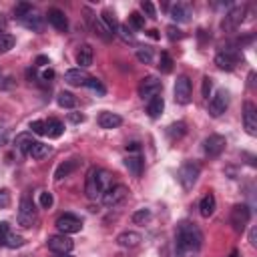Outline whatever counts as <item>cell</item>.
Here are the masks:
<instances>
[{"label":"cell","mask_w":257,"mask_h":257,"mask_svg":"<svg viewBox=\"0 0 257 257\" xmlns=\"http://www.w3.org/2000/svg\"><path fill=\"white\" fill-rule=\"evenodd\" d=\"M175 241H177V249L179 255H191L197 253L203 245V233L201 229L191 223V221H179L177 231H175Z\"/></svg>","instance_id":"1"},{"label":"cell","mask_w":257,"mask_h":257,"mask_svg":"<svg viewBox=\"0 0 257 257\" xmlns=\"http://www.w3.org/2000/svg\"><path fill=\"white\" fill-rule=\"evenodd\" d=\"M112 187V175L104 169L98 167H90L86 173V183H84V193L90 201H98L102 199L104 191Z\"/></svg>","instance_id":"2"},{"label":"cell","mask_w":257,"mask_h":257,"mask_svg":"<svg viewBox=\"0 0 257 257\" xmlns=\"http://www.w3.org/2000/svg\"><path fill=\"white\" fill-rule=\"evenodd\" d=\"M36 221V209H34V203L28 195H24L20 199V207H18V225L24 227V229H30Z\"/></svg>","instance_id":"3"},{"label":"cell","mask_w":257,"mask_h":257,"mask_svg":"<svg viewBox=\"0 0 257 257\" xmlns=\"http://www.w3.org/2000/svg\"><path fill=\"white\" fill-rule=\"evenodd\" d=\"M199 173H201V167L195 161L183 163L179 169V183L183 185V189H193V185L199 179Z\"/></svg>","instance_id":"4"},{"label":"cell","mask_w":257,"mask_h":257,"mask_svg":"<svg viewBox=\"0 0 257 257\" xmlns=\"http://www.w3.org/2000/svg\"><path fill=\"white\" fill-rule=\"evenodd\" d=\"M161 90H163V82L157 78V76H153V74H149V76H145L143 80H141V84H139V96L145 100H151L153 96H157V94H161Z\"/></svg>","instance_id":"5"},{"label":"cell","mask_w":257,"mask_h":257,"mask_svg":"<svg viewBox=\"0 0 257 257\" xmlns=\"http://www.w3.org/2000/svg\"><path fill=\"white\" fill-rule=\"evenodd\" d=\"M56 227H58V231L62 235H74V233H80L82 221L72 213H64V215H60L56 219Z\"/></svg>","instance_id":"6"},{"label":"cell","mask_w":257,"mask_h":257,"mask_svg":"<svg viewBox=\"0 0 257 257\" xmlns=\"http://www.w3.org/2000/svg\"><path fill=\"white\" fill-rule=\"evenodd\" d=\"M46 245H48V249H50L52 253H56V255H68V253L72 251V247H74L72 239H70L68 235H62V233L48 237V239H46Z\"/></svg>","instance_id":"7"},{"label":"cell","mask_w":257,"mask_h":257,"mask_svg":"<svg viewBox=\"0 0 257 257\" xmlns=\"http://www.w3.org/2000/svg\"><path fill=\"white\" fill-rule=\"evenodd\" d=\"M175 102L177 104H189L191 102V80L187 74H181L177 80H175Z\"/></svg>","instance_id":"8"},{"label":"cell","mask_w":257,"mask_h":257,"mask_svg":"<svg viewBox=\"0 0 257 257\" xmlns=\"http://www.w3.org/2000/svg\"><path fill=\"white\" fill-rule=\"evenodd\" d=\"M249 219H251V211H249L247 205H235L231 209V225H233V229L237 233H243L245 231Z\"/></svg>","instance_id":"9"},{"label":"cell","mask_w":257,"mask_h":257,"mask_svg":"<svg viewBox=\"0 0 257 257\" xmlns=\"http://www.w3.org/2000/svg\"><path fill=\"white\" fill-rule=\"evenodd\" d=\"M225 145H227V141H225L223 135H209V137L203 141V151H205L207 157L215 159V157H219V155L225 151Z\"/></svg>","instance_id":"10"},{"label":"cell","mask_w":257,"mask_h":257,"mask_svg":"<svg viewBox=\"0 0 257 257\" xmlns=\"http://www.w3.org/2000/svg\"><path fill=\"white\" fill-rule=\"evenodd\" d=\"M227 106H229V92L227 90H217L215 96L209 102V114L217 118L227 110Z\"/></svg>","instance_id":"11"},{"label":"cell","mask_w":257,"mask_h":257,"mask_svg":"<svg viewBox=\"0 0 257 257\" xmlns=\"http://www.w3.org/2000/svg\"><path fill=\"white\" fill-rule=\"evenodd\" d=\"M243 126L247 131V135H251V137L257 135V108L251 100H247L243 106Z\"/></svg>","instance_id":"12"},{"label":"cell","mask_w":257,"mask_h":257,"mask_svg":"<svg viewBox=\"0 0 257 257\" xmlns=\"http://www.w3.org/2000/svg\"><path fill=\"white\" fill-rule=\"evenodd\" d=\"M126 195H128V189H126L124 185H112L110 189L104 191L102 203H104L106 207H114V205H118L120 201H124Z\"/></svg>","instance_id":"13"},{"label":"cell","mask_w":257,"mask_h":257,"mask_svg":"<svg viewBox=\"0 0 257 257\" xmlns=\"http://www.w3.org/2000/svg\"><path fill=\"white\" fill-rule=\"evenodd\" d=\"M243 18H245V6H235V8H231L227 12V16L223 18L221 26H223V30H235L243 22Z\"/></svg>","instance_id":"14"},{"label":"cell","mask_w":257,"mask_h":257,"mask_svg":"<svg viewBox=\"0 0 257 257\" xmlns=\"http://www.w3.org/2000/svg\"><path fill=\"white\" fill-rule=\"evenodd\" d=\"M215 64L221 68V70H233L235 66H237V52L235 50H231V48H225V50H221V52H217V56H215Z\"/></svg>","instance_id":"15"},{"label":"cell","mask_w":257,"mask_h":257,"mask_svg":"<svg viewBox=\"0 0 257 257\" xmlns=\"http://www.w3.org/2000/svg\"><path fill=\"white\" fill-rule=\"evenodd\" d=\"M46 20H48V24L54 26L58 32H66V28H68V20H66L64 12H62L60 8H50L48 14H46Z\"/></svg>","instance_id":"16"},{"label":"cell","mask_w":257,"mask_h":257,"mask_svg":"<svg viewBox=\"0 0 257 257\" xmlns=\"http://www.w3.org/2000/svg\"><path fill=\"white\" fill-rule=\"evenodd\" d=\"M141 241H143V237H141V233H137V231H122V233L116 237V243H118V247H122V249H133V247H137Z\"/></svg>","instance_id":"17"},{"label":"cell","mask_w":257,"mask_h":257,"mask_svg":"<svg viewBox=\"0 0 257 257\" xmlns=\"http://www.w3.org/2000/svg\"><path fill=\"white\" fill-rule=\"evenodd\" d=\"M64 80H66L70 86H82V84H86L88 74H86L82 68H70V70L64 72Z\"/></svg>","instance_id":"18"},{"label":"cell","mask_w":257,"mask_h":257,"mask_svg":"<svg viewBox=\"0 0 257 257\" xmlns=\"http://www.w3.org/2000/svg\"><path fill=\"white\" fill-rule=\"evenodd\" d=\"M92 58H94V52H92V46L90 44L78 46V52H76V64H78V68L90 66L92 64Z\"/></svg>","instance_id":"19"},{"label":"cell","mask_w":257,"mask_h":257,"mask_svg":"<svg viewBox=\"0 0 257 257\" xmlns=\"http://www.w3.org/2000/svg\"><path fill=\"white\" fill-rule=\"evenodd\" d=\"M120 122H122V118H120L116 112L102 110V112L98 114V126H100V128H116Z\"/></svg>","instance_id":"20"},{"label":"cell","mask_w":257,"mask_h":257,"mask_svg":"<svg viewBox=\"0 0 257 257\" xmlns=\"http://www.w3.org/2000/svg\"><path fill=\"white\" fill-rule=\"evenodd\" d=\"M62 133H64L62 120H58V118H48V120H44V135H46L48 139H58Z\"/></svg>","instance_id":"21"},{"label":"cell","mask_w":257,"mask_h":257,"mask_svg":"<svg viewBox=\"0 0 257 257\" xmlns=\"http://www.w3.org/2000/svg\"><path fill=\"white\" fill-rule=\"evenodd\" d=\"M18 22H20L22 26H26L28 30H34V32H40V30H42V16H38L34 10L28 12L24 18H20Z\"/></svg>","instance_id":"22"},{"label":"cell","mask_w":257,"mask_h":257,"mask_svg":"<svg viewBox=\"0 0 257 257\" xmlns=\"http://www.w3.org/2000/svg\"><path fill=\"white\" fill-rule=\"evenodd\" d=\"M34 143H36V141L32 139V133H20V135H16V139H14L16 149H18L20 153H24V155L30 153V149H32Z\"/></svg>","instance_id":"23"},{"label":"cell","mask_w":257,"mask_h":257,"mask_svg":"<svg viewBox=\"0 0 257 257\" xmlns=\"http://www.w3.org/2000/svg\"><path fill=\"white\" fill-rule=\"evenodd\" d=\"M215 209H217L215 195H213V193H207V195L201 199V203H199V213H201L203 217H211V215L215 213Z\"/></svg>","instance_id":"24"},{"label":"cell","mask_w":257,"mask_h":257,"mask_svg":"<svg viewBox=\"0 0 257 257\" xmlns=\"http://www.w3.org/2000/svg\"><path fill=\"white\" fill-rule=\"evenodd\" d=\"M171 18L175 22H189V18H191V6L189 4H175L171 8Z\"/></svg>","instance_id":"25"},{"label":"cell","mask_w":257,"mask_h":257,"mask_svg":"<svg viewBox=\"0 0 257 257\" xmlns=\"http://www.w3.org/2000/svg\"><path fill=\"white\" fill-rule=\"evenodd\" d=\"M163 108H165V100H163L161 94L153 96V98L147 102V112H149L151 118H159V116L163 114Z\"/></svg>","instance_id":"26"},{"label":"cell","mask_w":257,"mask_h":257,"mask_svg":"<svg viewBox=\"0 0 257 257\" xmlns=\"http://www.w3.org/2000/svg\"><path fill=\"white\" fill-rule=\"evenodd\" d=\"M88 20H90V24H92L94 32H96L98 36H102L104 40H110V38L114 36V34H112L110 30H108V26H106V24H104V22L100 20V16H90Z\"/></svg>","instance_id":"27"},{"label":"cell","mask_w":257,"mask_h":257,"mask_svg":"<svg viewBox=\"0 0 257 257\" xmlns=\"http://www.w3.org/2000/svg\"><path fill=\"white\" fill-rule=\"evenodd\" d=\"M143 165H145V161H143L139 155H128V157L124 159V167H126L135 177H141V173H143Z\"/></svg>","instance_id":"28"},{"label":"cell","mask_w":257,"mask_h":257,"mask_svg":"<svg viewBox=\"0 0 257 257\" xmlns=\"http://www.w3.org/2000/svg\"><path fill=\"white\" fill-rule=\"evenodd\" d=\"M76 167H78V161H76V159H70V161L60 163V165H58V169H56V173H54V179H56V181H62V179H64V177H68Z\"/></svg>","instance_id":"29"},{"label":"cell","mask_w":257,"mask_h":257,"mask_svg":"<svg viewBox=\"0 0 257 257\" xmlns=\"http://www.w3.org/2000/svg\"><path fill=\"white\" fill-rule=\"evenodd\" d=\"M2 245H6L8 249H18V247L24 245V237H20L18 233H14V231L10 229V231H6V233L2 235Z\"/></svg>","instance_id":"30"},{"label":"cell","mask_w":257,"mask_h":257,"mask_svg":"<svg viewBox=\"0 0 257 257\" xmlns=\"http://www.w3.org/2000/svg\"><path fill=\"white\" fill-rule=\"evenodd\" d=\"M56 102H58V106H62V108H74V104H76V98H74V94H72V92H66V90H62V92H58V96H56Z\"/></svg>","instance_id":"31"},{"label":"cell","mask_w":257,"mask_h":257,"mask_svg":"<svg viewBox=\"0 0 257 257\" xmlns=\"http://www.w3.org/2000/svg\"><path fill=\"white\" fill-rule=\"evenodd\" d=\"M48 153H50V145H44V143H34L32 145V149H30V157L32 159H44V157H48Z\"/></svg>","instance_id":"32"},{"label":"cell","mask_w":257,"mask_h":257,"mask_svg":"<svg viewBox=\"0 0 257 257\" xmlns=\"http://www.w3.org/2000/svg\"><path fill=\"white\" fill-rule=\"evenodd\" d=\"M100 20L108 26V30L114 34V30H116V26H118V20H116V16H114V12L112 10H102V14H100Z\"/></svg>","instance_id":"33"},{"label":"cell","mask_w":257,"mask_h":257,"mask_svg":"<svg viewBox=\"0 0 257 257\" xmlns=\"http://www.w3.org/2000/svg\"><path fill=\"white\" fill-rule=\"evenodd\" d=\"M126 26H128L131 30H143V28H145V16H141L139 12H131Z\"/></svg>","instance_id":"34"},{"label":"cell","mask_w":257,"mask_h":257,"mask_svg":"<svg viewBox=\"0 0 257 257\" xmlns=\"http://www.w3.org/2000/svg\"><path fill=\"white\" fill-rule=\"evenodd\" d=\"M114 34H118L124 42H131V44H135V42H137V38H135L133 30H131L126 24H118V26H116V30H114Z\"/></svg>","instance_id":"35"},{"label":"cell","mask_w":257,"mask_h":257,"mask_svg":"<svg viewBox=\"0 0 257 257\" xmlns=\"http://www.w3.org/2000/svg\"><path fill=\"white\" fill-rule=\"evenodd\" d=\"M167 133H169V137H171V139H181V137L187 133V124H185L183 120L173 122V124L167 128Z\"/></svg>","instance_id":"36"},{"label":"cell","mask_w":257,"mask_h":257,"mask_svg":"<svg viewBox=\"0 0 257 257\" xmlns=\"http://www.w3.org/2000/svg\"><path fill=\"white\" fill-rule=\"evenodd\" d=\"M84 86H88L92 92H96V96H104V92H106L104 84H102L98 78H94V76H88V80H86V84H84Z\"/></svg>","instance_id":"37"},{"label":"cell","mask_w":257,"mask_h":257,"mask_svg":"<svg viewBox=\"0 0 257 257\" xmlns=\"http://www.w3.org/2000/svg\"><path fill=\"white\" fill-rule=\"evenodd\" d=\"M137 60L143 64H151L153 62V50L149 46H141L137 48Z\"/></svg>","instance_id":"38"},{"label":"cell","mask_w":257,"mask_h":257,"mask_svg":"<svg viewBox=\"0 0 257 257\" xmlns=\"http://www.w3.org/2000/svg\"><path fill=\"white\" fill-rule=\"evenodd\" d=\"M159 70L163 74H169L173 70V58L169 56V52H161V60H159Z\"/></svg>","instance_id":"39"},{"label":"cell","mask_w":257,"mask_h":257,"mask_svg":"<svg viewBox=\"0 0 257 257\" xmlns=\"http://www.w3.org/2000/svg\"><path fill=\"white\" fill-rule=\"evenodd\" d=\"M32 10H34L32 4H28V2H20V4L14 6V18L20 20V18H24L28 12H32Z\"/></svg>","instance_id":"40"},{"label":"cell","mask_w":257,"mask_h":257,"mask_svg":"<svg viewBox=\"0 0 257 257\" xmlns=\"http://www.w3.org/2000/svg\"><path fill=\"white\" fill-rule=\"evenodd\" d=\"M14 36L12 34H6V32H0V52H8L12 46H14Z\"/></svg>","instance_id":"41"},{"label":"cell","mask_w":257,"mask_h":257,"mask_svg":"<svg viewBox=\"0 0 257 257\" xmlns=\"http://www.w3.org/2000/svg\"><path fill=\"white\" fill-rule=\"evenodd\" d=\"M151 219V211L149 209H139L137 213H133V223L137 225H145Z\"/></svg>","instance_id":"42"},{"label":"cell","mask_w":257,"mask_h":257,"mask_svg":"<svg viewBox=\"0 0 257 257\" xmlns=\"http://www.w3.org/2000/svg\"><path fill=\"white\" fill-rule=\"evenodd\" d=\"M38 203H40V207H42V209H50V207H52V203H54V197H52V193H48V191H42V193L38 195Z\"/></svg>","instance_id":"43"},{"label":"cell","mask_w":257,"mask_h":257,"mask_svg":"<svg viewBox=\"0 0 257 257\" xmlns=\"http://www.w3.org/2000/svg\"><path fill=\"white\" fill-rule=\"evenodd\" d=\"M141 8H143V12H145L149 18H157V10H155V6H153L149 0H143V2H141Z\"/></svg>","instance_id":"44"},{"label":"cell","mask_w":257,"mask_h":257,"mask_svg":"<svg viewBox=\"0 0 257 257\" xmlns=\"http://www.w3.org/2000/svg\"><path fill=\"white\" fill-rule=\"evenodd\" d=\"M167 36H169L171 40H181V38H183V32H181L175 24H171V26H167Z\"/></svg>","instance_id":"45"},{"label":"cell","mask_w":257,"mask_h":257,"mask_svg":"<svg viewBox=\"0 0 257 257\" xmlns=\"http://www.w3.org/2000/svg\"><path fill=\"white\" fill-rule=\"evenodd\" d=\"M8 205H10V191L0 189V209H6Z\"/></svg>","instance_id":"46"},{"label":"cell","mask_w":257,"mask_h":257,"mask_svg":"<svg viewBox=\"0 0 257 257\" xmlns=\"http://www.w3.org/2000/svg\"><path fill=\"white\" fill-rule=\"evenodd\" d=\"M30 131L34 135H44V120H32L30 122Z\"/></svg>","instance_id":"47"},{"label":"cell","mask_w":257,"mask_h":257,"mask_svg":"<svg viewBox=\"0 0 257 257\" xmlns=\"http://www.w3.org/2000/svg\"><path fill=\"white\" fill-rule=\"evenodd\" d=\"M211 86H213V82H211V78H209V76H203V88H201V92H203V96H205V98H209V92H211Z\"/></svg>","instance_id":"48"},{"label":"cell","mask_w":257,"mask_h":257,"mask_svg":"<svg viewBox=\"0 0 257 257\" xmlns=\"http://www.w3.org/2000/svg\"><path fill=\"white\" fill-rule=\"evenodd\" d=\"M68 120L78 124V122H84V114L82 112H68Z\"/></svg>","instance_id":"49"},{"label":"cell","mask_w":257,"mask_h":257,"mask_svg":"<svg viewBox=\"0 0 257 257\" xmlns=\"http://www.w3.org/2000/svg\"><path fill=\"white\" fill-rule=\"evenodd\" d=\"M6 141H8V128L0 122V145H6Z\"/></svg>","instance_id":"50"},{"label":"cell","mask_w":257,"mask_h":257,"mask_svg":"<svg viewBox=\"0 0 257 257\" xmlns=\"http://www.w3.org/2000/svg\"><path fill=\"white\" fill-rule=\"evenodd\" d=\"M6 28H8V18L6 14H0V32H6Z\"/></svg>","instance_id":"51"},{"label":"cell","mask_w":257,"mask_h":257,"mask_svg":"<svg viewBox=\"0 0 257 257\" xmlns=\"http://www.w3.org/2000/svg\"><path fill=\"white\" fill-rule=\"evenodd\" d=\"M126 151H131V153H139V151H141V145H139L137 141H135V143H128V145H126Z\"/></svg>","instance_id":"52"},{"label":"cell","mask_w":257,"mask_h":257,"mask_svg":"<svg viewBox=\"0 0 257 257\" xmlns=\"http://www.w3.org/2000/svg\"><path fill=\"white\" fill-rule=\"evenodd\" d=\"M48 64V56H38L36 58V66H46Z\"/></svg>","instance_id":"53"},{"label":"cell","mask_w":257,"mask_h":257,"mask_svg":"<svg viewBox=\"0 0 257 257\" xmlns=\"http://www.w3.org/2000/svg\"><path fill=\"white\" fill-rule=\"evenodd\" d=\"M50 78H54V70H50V68H48V70H44V72H42V80H50Z\"/></svg>","instance_id":"54"},{"label":"cell","mask_w":257,"mask_h":257,"mask_svg":"<svg viewBox=\"0 0 257 257\" xmlns=\"http://www.w3.org/2000/svg\"><path fill=\"white\" fill-rule=\"evenodd\" d=\"M249 243L251 245H257V241H255V229H251V233H249Z\"/></svg>","instance_id":"55"},{"label":"cell","mask_w":257,"mask_h":257,"mask_svg":"<svg viewBox=\"0 0 257 257\" xmlns=\"http://www.w3.org/2000/svg\"><path fill=\"white\" fill-rule=\"evenodd\" d=\"M149 36H151V38H159V34H157V30H149Z\"/></svg>","instance_id":"56"},{"label":"cell","mask_w":257,"mask_h":257,"mask_svg":"<svg viewBox=\"0 0 257 257\" xmlns=\"http://www.w3.org/2000/svg\"><path fill=\"white\" fill-rule=\"evenodd\" d=\"M229 257H239V251H237V249H233V251L229 253Z\"/></svg>","instance_id":"57"},{"label":"cell","mask_w":257,"mask_h":257,"mask_svg":"<svg viewBox=\"0 0 257 257\" xmlns=\"http://www.w3.org/2000/svg\"><path fill=\"white\" fill-rule=\"evenodd\" d=\"M62 257H72V255H62Z\"/></svg>","instance_id":"58"}]
</instances>
